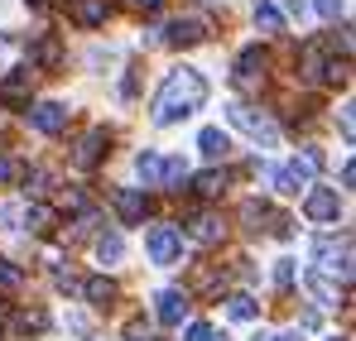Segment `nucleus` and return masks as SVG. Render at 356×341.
<instances>
[{
	"instance_id": "a878e982",
	"label": "nucleus",
	"mask_w": 356,
	"mask_h": 341,
	"mask_svg": "<svg viewBox=\"0 0 356 341\" xmlns=\"http://www.w3.org/2000/svg\"><path fill=\"white\" fill-rule=\"evenodd\" d=\"M19 284H24V269H15L10 260H0V288H5V293H15Z\"/></svg>"
},
{
	"instance_id": "39448f33",
	"label": "nucleus",
	"mask_w": 356,
	"mask_h": 341,
	"mask_svg": "<svg viewBox=\"0 0 356 341\" xmlns=\"http://www.w3.org/2000/svg\"><path fill=\"white\" fill-rule=\"evenodd\" d=\"M106 154H111V135H106V130L97 125V130H87V135H82V144H77L72 164H77L82 173H92L97 164H102V159H106Z\"/></svg>"
},
{
	"instance_id": "a211bd4d",
	"label": "nucleus",
	"mask_w": 356,
	"mask_h": 341,
	"mask_svg": "<svg viewBox=\"0 0 356 341\" xmlns=\"http://www.w3.org/2000/svg\"><path fill=\"white\" fill-rule=\"evenodd\" d=\"M135 173L145 178V188H159V178H164V154H159V149L135 154Z\"/></svg>"
},
{
	"instance_id": "7ed1b4c3",
	"label": "nucleus",
	"mask_w": 356,
	"mask_h": 341,
	"mask_svg": "<svg viewBox=\"0 0 356 341\" xmlns=\"http://www.w3.org/2000/svg\"><path fill=\"white\" fill-rule=\"evenodd\" d=\"M232 125H241V130H245L255 144H265V149L280 140V125H275L265 111H255V106H232Z\"/></svg>"
},
{
	"instance_id": "f257e3e1",
	"label": "nucleus",
	"mask_w": 356,
	"mask_h": 341,
	"mask_svg": "<svg viewBox=\"0 0 356 341\" xmlns=\"http://www.w3.org/2000/svg\"><path fill=\"white\" fill-rule=\"evenodd\" d=\"M202 101H207V77L197 67H174L154 97V125H174L183 115L202 111Z\"/></svg>"
},
{
	"instance_id": "c9c22d12",
	"label": "nucleus",
	"mask_w": 356,
	"mask_h": 341,
	"mask_svg": "<svg viewBox=\"0 0 356 341\" xmlns=\"http://www.w3.org/2000/svg\"><path fill=\"white\" fill-rule=\"evenodd\" d=\"M202 5H212V0H202Z\"/></svg>"
},
{
	"instance_id": "6e6552de",
	"label": "nucleus",
	"mask_w": 356,
	"mask_h": 341,
	"mask_svg": "<svg viewBox=\"0 0 356 341\" xmlns=\"http://www.w3.org/2000/svg\"><path fill=\"white\" fill-rule=\"evenodd\" d=\"M212 34V24L207 19H197V15H183L169 24V34H164V44H174V49H188V44H202Z\"/></svg>"
},
{
	"instance_id": "423d86ee",
	"label": "nucleus",
	"mask_w": 356,
	"mask_h": 341,
	"mask_svg": "<svg viewBox=\"0 0 356 341\" xmlns=\"http://www.w3.org/2000/svg\"><path fill=\"white\" fill-rule=\"evenodd\" d=\"M111 202H116V212H120L125 226H140V222L149 217V192H145V188H116Z\"/></svg>"
},
{
	"instance_id": "2f4dec72",
	"label": "nucleus",
	"mask_w": 356,
	"mask_h": 341,
	"mask_svg": "<svg viewBox=\"0 0 356 341\" xmlns=\"http://www.w3.org/2000/svg\"><path fill=\"white\" fill-rule=\"evenodd\" d=\"M337 125H342V135H347V144H352L356 125H352V106H342V115H337Z\"/></svg>"
},
{
	"instance_id": "1a4fd4ad",
	"label": "nucleus",
	"mask_w": 356,
	"mask_h": 341,
	"mask_svg": "<svg viewBox=\"0 0 356 341\" xmlns=\"http://www.w3.org/2000/svg\"><path fill=\"white\" fill-rule=\"evenodd\" d=\"M67 120H72V111H67L63 101H44V106H34V111H29V125H34L39 135H63V130H67Z\"/></svg>"
},
{
	"instance_id": "393cba45",
	"label": "nucleus",
	"mask_w": 356,
	"mask_h": 341,
	"mask_svg": "<svg viewBox=\"0 0 356 341\" xmlns=\"http://www.w3.org/2000/svg\"><path fill=\"white\" fill-rule=\"evenodd\" d=\"M15 327H19V332H44V327H49V313H44V308H29V313L15 317Z\"/></svg>"
},
{
	"instance_id": "f03ea898",
	"label": "nucleus",
	"mask_w": 356,
	"mask_h": 341,
	"mask_svg": "<svg viewBox=\"0 0 356 341\" xmlns=\"http://www.w3.org/2000/svg\"><path fill=\"white\" fill-rule=\"evenodd\" d=\"M232 87H236V92H260V87H265V49H260V44H250V49L236 53Z\"/></svg>"
},
{
	"instance_id": "4468645a",
	"label": "nucleus",
	"mask_w": 356,
	"mask_h": 341,
	"mask_svg": "<svg viewBox=\"0 0 356 341\" xmlns=\"http://www.w3.org/2000/svg\"><path fill=\"white\" fill-rule=\"evenodd\" d=\"M323 67H327V44H303V53H298V77H303V82H323Z\"/></svg>"
},
{
	"instance_id": "6ab92c4d",
	"label": "nucleus",
	"mask_w": 356,
	"mask_h": 341,
	"mask_svg": "<svg viewBox=\"0 0 356 341\" xmlns=\"http://www.w3.org/2000/svg\"><path fill=\"white\" fill-rule=\"evenodd\" d=\"M193 192H197L202 202H217V197L227 192V173H217V169L197 173V178H193Z\"/></svg>"
},
{
	"instance_id": "ddd939ff",
	"label": "nucleus",
	"mask_w": 356,
	"mask_h": 341,
	"mask_svg": "<svg viewBox=\"0 0 356 341\" xmlns=\"http://www.w3.org/2000/svg\"><path fill=\"white\" fill-rule=\"evenodd\" d=\"M188 308H193V303H188V293H183V288H164L154 313H159V322H164V327H178V322L188 317Z\"/></svg>"
},
{
	"instance_id": "473e14b6",
	"label": "nucleus",
	"mask_w": 356,
	"mask_h": 341,
	"mask_svg": "<svg viewBox=\"0 0 356 341\" xmlns=\"http://www.w3.org/2000/svg\"><path fill=\"white\" fill-rule=\"evenodd\" d=\"M130 5H135V10H145V15H154V10H159L164 0H130Z\"/></svg>"
},
{
	"instance_id": "5701e85b",
	"label": "nucleus",
	"mask_w": 356,
	"mask_h": 341,
	"mask_svg": "<svg viewBox=\"0 0 356 341\" xmlns=\"http://www.w3.org/2000/svg\"><path fill=\"white\" fill-rule=\"evenodd\" d=\"M120 255H125V240H120V235H102V240H97V260H102V265H116Z\"/></svg>"
},
{
	"instance_id": "9b49d317",
	"label": "nucleus",
	"mask_w": 356,
	"mask_h": 341,
	"mask_svg": "<svg viewBox=\"0 0 356 341\" xmlns=\"http://www.w3.org/2000/svg\"><path fill=\"white\" fill-rule=\"evenodd\" d=\"M63 63V44L58 34H39L34 44H29V67H44V72H54Z\"/></svg>"
},
{
	"instance_id": "bb28decb",
	"label": "nucleus",
	"mask_w": 356,
	"mask_h": 341,
	"mask_svg": "<svg viewBox=\"0 0 356 341\" xmlns=\"http://www.w3.org/2000/svg\"><path fill=\"white\" fill-rule=\"evenodd\" d=\"M275 284H280V288L294 284V260H280V265H275Z\"/></svg>"
},
{
	"instance_id": "f704fd0d",
	"label": "nucleus",
	"mask_w": 356,
	"mask_h": 341,
	"mask_svg": "<svg viewBox=\"0 0 356 341\" xmlns=\"http://www.w3.org/2000/svg\"><path fill=\"white\" fill-rule=\"evenodd\" d=\"M327 341H347V337H327Z\"/></svg>"
},
{
	"instance_id": "c85d7f7f",
	"label": "nucleus",
	"mask_w": 356,
	"mask_h": 341,
	"mask_svg": "<svg viewBox=\"0 0 356 341\" xmlns=\"http://www.w3.org/2000/svg\"><path fill=\"white\" fill-rule=\"evenodd\" d=\"M15 178H19V164L0 154V188H5V183H15Z\"/></svg>"
},
{
	"instance_id": "72a5a7b5",
	"label": "nucleus",
	"mask_w": 356,
	"mask_h": 341,
	"mask_svg": "<svg viewBox=\"0 0 356 341\" xmlns=\"http://www.w3.org/2000/svg\"><path fill=\"white\" fill-rule=\"evenodd\" d=\"M29 5H34V10H49V5H54V0H29Z\"/></svg>"
},
{
	"instance_id": "cd10ccee",
	"label": "nucleus",
	"mask_w": 356,
	"mask_h": 341,
	"mask_svg": "<svg viewBox=\"0 0 356 341\" xmlns=\"http://www.w3.org/2000/svg\"><path fill=\"white\" fill-rule=\"evenodd\" d=\"M313 10H318L323 19H337V15H342V0H313Z\"/></svg>"
},
{
	"instance_id": "9d476101",
	"label": "nucleus",
	"mask_w": 356,
	"mask_h": 341,
	"mask_svg": "<svg viewBox=\"0 0 356 341\" xmlns=\"http://www.w3.org/2000/svg\"><path fill=\"white\" fill-rule=\"evenodd\" d=\"M183 235H193L197 245H222V235H227V226H222V217L217 212H197L188 226H178Z\"/></svg>"
},
{
	"instance_id": "7c9ffc66",
	"label": "nucleus",
	"mask_w": 356,
	"mask_h": 341,
	"mask_svg": "<svg viewBox=\"0 0 356 341\" xmlns=\"http://www.w3.org/2000/svg\"><path fill=\"white\" fill-rule=\"evenodd\" d=\"M29 183H34V188H29V192H34V197H39V192H49V183H54V178H49V173L39 169V173H29Z\"/></svg>"
},
{
	"instance_id": "2eb2a0df",
	"label": "nucleus",
	"mask_w": 356,
	"mask_h": 341,
	"mask_svg": "<svg viewBox=\"0 0 356 341\" xmlns=\"http://www.w3.org/2000/svg\"><path fill=\"white\" fill-rule=\"evenodd\" d=\"M308 288L318 293V303H323V308H337V303H347V288H337V279H327L323 269H308Z\"/></svg>"
},
{
	"instance_id": "0eeeda50",
	"label": "nucleus",
	"mask_w": 356,
	"mask_h": 341,
	"mask_svg": "<svg viewBox=\"0 0 356 341\" xmlns=\"http://www.w3.org/2000/svg\"><path fill=\"white\" fill-rule=\"evenodd\" d=\"M303 212H308V222H337V217H342V197H337L332 188H308Z\"/></svg>"
},
{
	"instance_id": "aec40b11",
	"label": "nucleus",
	"mask_w": 356,
	"mask_h": 341,
	"mask_svg": "<svg viewBox=\"0 0 356 341\" xmlns=\"http://www.w3.org/2000/svg\"><path fill=\"white\" fill-rule=\"evenodd\" d=\"M82 298H87L92 308H111V298H116V284H111V279H102V274H92V279L82 284Z\"/></svg>"
},
{
	"instance_id": "b1692460",
	"label": "nucleus",
	"mask_w": 356,
	"mask_h": 341,
	"mask_svg": "<svg viewBox=\"0 0 356 341\" xmlns=\"http://www.w3.org/2000/svg\"><path fill=\"white\" fill-rule=\"evenodd\" d=\"M227 313H232L236 322H250V317H260V303H255V298H245V293H236V298L227 303Z\"/></svg>"
},
{
	"instance_id": "20e7f679",
	"label": "nucleus",
	"mask_w": 356,
	"mask_h": 341,
	"mask_svg": "<svg viewBox=\"0 0 356 341\" xmlns=\"http://www.w3.org/2000/svg\"><path fill=\"white\" fill-rule=\"evenodd\" d=\"M145 250H149L154 265H174L178 255H183V231H178V226H149Z\"/></svg>"
},
{
	"instance_id": "412c9836",
	"label": "nucleus",
	"mask_w": 356,
	"mask_h": 341,
	"mask_svg": "<svg viewBox=\"0 0 356 341\" xmlns=\"http://www.w3.org/2000/svg\"><path fill=\"white\" fill-rule=\"evenodd\" d=\"M255 24H260V34H284V15H280L270 0L255 5Z\"/></svg>"
},
{
	"instance_id": "f3484780",
	"label": "nucleus",
	"mask_w": 356,
	"mask_h": 341,
	"mask_svg": "<svg viewBox=\"0 0 356 341\" xmlns=\"http://www.w3.org/2000/svg\"><path fill=\"white\" fill-rule=\"evenodd\" d=\"M72 24H82V29L106 24V0H72Z\"/></svg>"
},
{
	"instance_id": "dca6fc26",
	"label": "nucleus",
	"mask_w": 356,
	"mask_h": 341,
	"mask_svg": "<svg viewBox=\"0 0 356 341\" xmlns=\"http://www.w3.org/2000/svg\"><path fill=\"white\" fill-rule=\"evenodd\" d=\"M197 149H202L207 159H227V154H232V135L217 130V125H207V130L197 135Z\"/></svg>"
},
{
	"instance_id": "4be33fe9",
	"label": "nucleus",
	"mask_w": 356,
	"mask_h": 341,
	"mask_svg": "<svg viewBox=\"0 0 356 341\" xmlns=\"http://www.w3.org/2000/svg\"><path fill=\"white\" fill-rule=\"evenodd\" d=\"M265 173H270V183H275V192H284V197H294L298 188H303V183H298L294 173H289V164H284V169H280V164H265Z\"/></svg>"
},
{
	"instance_id": "c756f323",
	"label": "nucleus",
	"mask_w": 356,
	"mask_h": 341,
	"mask_svg": "<svg viewBox=\"0 0 356 341\" xmlns=\"http://www.w3.org/2000/svg\"><path fill=\"white\" fill-rule=\"evenodd\" d=\"M188 341H217V332H212L207 322H193V327H188Z\"/></svg>"
},
{
	"instance_id": "f8f14e48",
	"label": "nucleus",
	"mask_w": 356,
	"mask_h": 341,
	"mask_svg": "<svg viewBox=\"0 0 356 341\" xmlns=\"http://www.w3.org/2000/svg\"><path fill=\"white\" fill-rule=\"evenodd\" d=\"M29 92H34V67H15V72L0 82V101L24 106V101H29Z\"/></svg>"
}]
</instances>
